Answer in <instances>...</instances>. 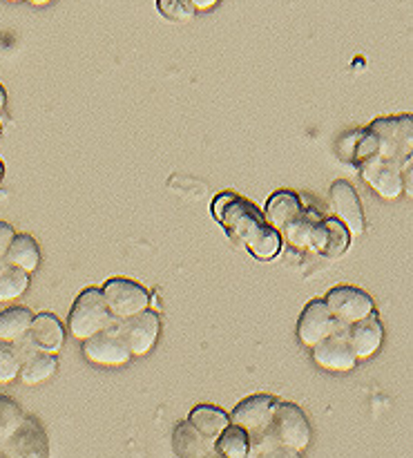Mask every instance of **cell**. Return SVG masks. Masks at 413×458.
I'll use <instances>...</instances> for the list:
<instances>
[{
  "label": "cell",
  "instance_id": "obj_12",
  "mask_svg": "<svg viewBox=\"0 0 413 458\" xmlns=\"http://www.w3.org/2000/svg\"><path fill=\"white\" fill-rule=\"evenodd\" d=\"M311 356L317 367H322L326 371H340V374H347V371L356 369L358 365L356 353H353L351 344H349L347 329L335 331L333 335L317 343L311 349Z\"/></svg>",
  "mask_w": 413,
  "mask_h": 458
},
{
  "label": "cell",
  "instance_id": "obj_35",
  "mask_svg": "<svg viewBox=\"0 0 413 458\" xmlns=\"http://www.w3.org/2000/svg\"><path fill=\"white\" fill-rule=\"evenodd\" d=\"M3 173H4V168H3V161H0V179H3Z\"/></svg>",
  "mask_w": 413,
  "mask_h": 458
},
{
  "label": "cell",
  "instance_id": "obj_21",
  "mask_svg": "<svg viewBox=\"0 0 413 458\" xmlns=\"http://www.w3.org/2000/svg\"><path fill=\"white\" fill-rule=\"evenodd\" d=\"M58 369V356L47 352H34L30 358H25L18 371V378L22 385H38L43 380L52 378Z\"/></svg>",
  "mask_w": 413,
  "mask_h": 458
},
{
  "label": "cell",
  "instance_id": "obj_6",
  "mask_svg": "<svg viewBox=\"0 0 413 458\" xmlns=\"http://www.w3.org/2000/svg\"><path fill=\"white\" fill-rule=\"evenodd\" d=\"M324 304L329 307L331 316L338 320L340 327H351L358 320H365L367 316L375 311L374 300L369 293L351 284H338L326 293Z\"/></svg>",
  "mask_w": 413,
  "mask_h": 458
},
{
  "label": "cell",
  "instance_id": "obj_11",
  "mask_svg": "<svg viewBox=\"0 0 413 458\" xmlns=\"http://www.w3.org/2000/svg\"><path fill=\"white\" fill-rule=\"evenodd\" d=\"M362 177L384 199H398L405 192V173L383 157H369L358 164Z\"/></svg>",
  "mask_w": 413,
  "mask_h": 458
},
{
  "label": "cell",
  "instance_id": "obj_24",
  "mask_svg": "<svg viewBox=\"0 0 413 458\" xmlns=\"http://www.w3.org/2000/svg\"><path fill=\"white\" fill-rule=\"evenodd\" d=\"M30 286V273L12 264H0V302H12L18 300Z\"/></svg>",
  "mask_w": 413,
  "mask_h": 458
},
{
  "label": "cell",
  "instance_id": "obj_15",
  "mask_svg": "<svg viewBox=\"0 0 413 458\" xmlns=\"http://www.w3.org/2000/svg\"><path fill=\"white\" fill-rule=\"evenodd\" d=\"M264 217H266V222L271 224L277 233L289 235V233L307 217V213H304L302 201H299V197L295 195V192L277 191L275 195L268 199Z\"/></svg>",
  "mask_w": 413,
  "mask_h": 458
},
{
  "label": "cell",
  "instance_id": "obj_17",
  "mask_svg": "<svg viewBox=\"0 0 413 458\" xmlns=\"http://www.w3.org/2000/svg\"><path fill=\"white\" fill-rule=\"evenodd\" d=\"M30 340L38 352L58 353L63 343H65V331H63L61 320L54 313H38L34 316L30 327Z\"/></svg>",
  "mask_w": 413,
  "mask_h": 458
},
{
  "label": "cell",
  "instance_id": "obj_16",
  "mask_svg": "<svg viewBox=\"0 0 413 458\" xmlns=\"http://www.w3.org/2000/svg\"><path fill=\"white\" fill-rule=\"evenodd\" d=\"M347 338L358 360H365V358L374 356V353L383 347L384 338V329L378 313L374 311L371 316H367L365 320H358L356 325L347 327Z\"/></svg>",
  "mask_w": 413,
  "mask_h": 458
},
{
  "label": "cell",
  "instance_id": "obj_10",
  "mask_svg": "<svg viewBox=\"0 0 413 458\" xmlns=\"http://www.w3.org/2000/svg\"><path fill=\"white\" fill-rule=\"evenodd\" d=\"M340 329H344V327H340L338 320L331 316L324 300H311L298 320V338L308 349H313L317 343H322Z\"/></svg>",
  "mask_w": 413,
  "mask_h": 458
},
{
  "label": "cell",
  "instance_id": "obj_31",
  "mask_svg": "<svg viewBox=\"0 0 413 458\" xmlns=\"http://www.w3.org/2000/svg\"><path fill=\"white\" fill-rule=\"evenodd\" d=\"M195 9H213L219 0H190Z\"/></svg>",
  "mask_w": 413,
  "mask_h": 458
},
{
  "label": "cell",
  "instance_id": "obj_20",
  "mask_svg": "<svg viewBox=\"0 0 413 458\" xmlns=\"http://www.w3.org/2000/svg\"><path fill=\"white\" fill-rule=\"evenodd\" d=\"M173 450L177 458H201L213 450V443L201 437L188 420H181L173 432Z\"/></svg>",
  "mask_w": 413,
  "mask_h": 458
},
{
  "label": "cell",
  "instance_id": "obj_34",
  "mask_svg": "<svg viewBox=\"0 0 413 458\" xmlns=\"http://www.w3.org/2000/svg\"><path fill=\"white\" fill-rule=\"evenodd\" d=\"M31 4H47V3H52V0H30Z\"/></svg>",
  "mask_w": 413,
  "mask_h": 458
},
{
  "label": "cell",
  "instance_id": "obj_30",
  "mask_svg": "<svg viewBox=\"0 0 413 458\" xmlns=\"http://www.w3.org/2000/svg\"><path fill=\"white\" fill-rule=\"evenodd\" d=\"M257 458H302V456H299V452L291 450V447L273 445V447H268L266 452H262Z\"/></svg>",
  "mask_w": 413,
  "mask_h": 458
},
{
  "label": "cell",
  "instance_id": "obj_37",
  "mask_svg": "<svg viewBox=\"0 0 413 458\" xmlns=\"http://www.w3.org/2000/svg\"><path fill=\"white\" fill-rule=\"evenodd\" d=\"M0 264H3V259H0Z\"/></svg>",
  "mask_w": 413,
  "mask_h": 458
},
{
  "label": "cell",
  "instance_id": "obj_22",
  "mask_svg": "<svg viewBox=\"0 0 413 458\" xmlns=\"http://www.w3.org/2000/svg\"><path fill=\"white\" fill-rule=\"evenodd\" d=\"M34 313L27 307H7L0 311V340L3 343H16L30 334Z\"/></svg>",
  "mask_w": 413,
  "mask_h": 458
},
{
  "label": "cell",
  "instance_id": "obj_14",
  "mask_svg": "<svg viewBox=\"0 0 413 458\" xmlns=\"http://www.w3.org/2000/svg\"><path fill=\"white\" fill-rule=\"evenodd\" d=\"M331 208H333L338 222H342L347 226V231L356 233V235H362L365 233V210H362L360 197H358L356 188L351 186L344 179H338V182L331 183L329 191Z\"/></svg>",
  "mask_w": 413,
  "mask_h": 458
},
{
  "label": "cell",
  "instance_id": "obj_7",
  "mask_svg": "<svg viewBox=\"0 0 413 458\" xmlns=\"http://www.w3.org/2000/svg\"><path fill=\"white\" fill-rule=\"evenodd\" d=\"M114 327L121 338H123V343L128 344L132 358L150 353L161 334L159 313L152 311V309H146V311L137 313V316L128 318V320L116 322Z\"/></svg>",
  "mask_w": 413,
  "mask_h": 458
},
{
  "label": "cell",
  "instance_id": "obj_13",
  "mask_svg": "<svg viewBox=\"0 0 413 458\" xmlns=\"http://www.w3.org/2000/svg\"><path fill=\"white\" fill-rule=\"evenodd\" d=\"M277 403L280 401L268 396V394H255V396H249L241 403H237V407L228 419H231V425H237V428L246 429L249 434L264 432L266 428H271V419Z\"/></svg>",
  "mask_w": 413,
  "mask_h": 458
},
{
  "label": "cell",
  "instance_id": "obj_8",
  "mask_svg": "<svg viewBox=\"0 0 413 458\" xmlns=\"http://www.w3.org/2000/svg\"><path fill=\"white\" fill-rule=\"evenodd\" d=\"M9 458H49V438L34 416H25L16 432L0 445Z\"/></svg>",
  "mask_w": 413,
  "mask_h": 458
},
{
  "label": "cell",
  "instance_id": "obj_36",
  "mask_svg": "<svg viewBox=\"0 0 413 458\" xmlns=\"http://www.w3.org/2000/svg\"><path fill=\"white\" fill-rule=\"evenodd\" d=\"M0 458H9L7 454H3V452H0Z\"/></svg>",
  "mask_w": 413,
  "mask_h": 458
},
{
  "label": "cell",
  "instance_id": "obj_5",
  "mask_svg": "<svg viewBox=\"0 0 413 458\" xmlns=\"http://www.w3.org/2000/svg\"><path fill=\"white\" fill-rule=\"evenodd\" d=\"M271 432L282 447L304 452L311 445V423L293 403H277L271 419Z\"/></svg>",
  "mask_w": 413,
  "mask_h": 458
},
{
  "label": "cell",
  "instance_id": "obj_23",
  "mask_svg": "<svg viewBox=\"0 0 413 458\" xmlns=\"http://www.w3.org/2000/svg\"><path fill=\"white\" fill-rule=\"evenodd\" d=\"M349 242H351V237H349L347 226H344L342 222H338V219H322L320 253L324 255V258L335 259V258H340L342 253H347Z\"/></svg>",
  "mask_w": 413,
  "mask_h": 458
},
{
  "label": "cell",
  "instance_id": "obj_29",
  "mask_svg": "<svg viewBox=\"0 0 413 458\" xmlns=\"http://www.w3.org/2000/svg\"><path fill=\"white\" fill-rule=\"evenodd\" d=\"M13 235H16V231H13L12 224L0 222V259H3V255L7 253V249H9V244H12Z\"/></svg>",
  "mask_w": 413,
  "mask_h": 458
},
{
  "label": "cell",
  "instance_id": "obj_32",
  "mask_svg": "<svg viewBox=\"0 0 413 458\" xmlns=\"http://www.w3.org/2000/svg\"><path fill=\"white\" fill-rule=\"evenodd\" d=\"M4 106H7V92H4L3 83H0V112H3Z\"/></svg>",
  "mask_w": 413,
  "mask_h": 458
},
{
  "label": "cell",
  "instance_id": "obj_2",
  "mask_svg": "<svg viewBox=\"0 0 413 458\" xmlns=\"http://www.w3.org/2000/svg\"><path fill=\"white\" fill-rule=\"evenodd\" d=\"M367 132L371 134L375 143V157L392 161L405 173L411 164L413 150V119L411 114L402 116H384L375 119Z\"/></svg>",
  "mask_w": 413,
  "mask_h": 458
},
{
  "label": "cell",
  "instance_id": "obj_25",
  "mask_svg": "<svg viewBox=\"0 0 413 458\" xmlns=\"http://www.w3.org/2000/svg\"><path fill=\"white\" fill-rule=\"evenodd\" d=\"M215 450L222 452L226 458H246L250 447V437L246 429L237 428V425H228L217 438H215Z\"/></svg>",
  "mask_w": 413,
  "mask_h": 458
},
{
  "label": "cell",
  "instance_id": "obj_27",
  "mask_svg": "<svg viewBox=\"0 0 413 458\" xmlns=\"http://www.w3.org/2000/svg\"><path fill=\"white\" fill-rule=\"evenodd\" d=\"M21 371V356L12 343L0 340V383H12Z\"/></svg>",
  "mask_w": 413,
  "mask_h": 458
},
{
  "label": "cell",
  "instance_id": "obj_28",
  "mask_svg": "<svg viewBox=\"0 0 413 458\" xmlns=\"http://www.w3.org/2000/svg\"><path fill=\"white\" fill-rule=\"evenodd\" d=\"M161 16L170 18V21H192L197 9L192 7L190 0H156Z\"/></svg>",
  "mask_w": 413,
  "mask_h": 458
},
{
  "label": "cell",
  "instance_id": "obj_9",
  "mask_svg": "<svg viewBox=\"0 0 413 458\" xmlns=\"http://www.w3.org/2000/svg\"><path fill=\"white\" fill-rule=\"evenodd\" d=\"M83 356L98 367H123L132 360V353H130L128 344L123 343L116 327L83 340Z\"/></svg>",
  "mask_w": 413,
  "mask_h": 458
},
{
  "label": "cell",
  "instance_id": "obj_33",
  "mask_svg": "<svg viewBox=\"0 0 413 458\" xmlns=\"http://www.w3.org/2000/svg\"><path fill=\"white\" fill-rule=\"evenodd\" d=\"M201 458H226V456H223L222 452H217V450H215V445H213V450H208V452H206V454L201 456Z\"/></svg>",
  "mask_w": 413,
  "mask_h": 458
},
{
  "label": "cell",
  "instance_id": "obj_4",
  "mask_svg": "<svg viewBox=\"0 0 413 458\" xmlns=\"http://www.w3.org/2000/svg\"><path fill=\"white\" fill-rule=\"evenodd\" d=\"M107 309L116 322L128 320L137 313L150 309V291L130 277H112L101 289Z\"/></svg>",
  "mask_w": 413,
  "mask_h": 458
},
{
  "label": "cell",
  "instance_id": "obj_26",
  "mask_svg": "<svg viewBox=\"0 0 413 458\" xmlns=\"http://www.w3.org/2000/svg\"><path fill=\"white\" fill-rule=\"evenodd\" d=\"M22 419H25L22 407L18 405L13 398L0 394V445L16 432L18 425L22 423Z\"/></svg>",
  "mask_w": 413,
  "mask_h": 458
},
{
  "label": "cell",
  "instance_id": "obj_3",
  "mask_svg": "<svg viewBox=\"0 0 413 458\" xmlns=\"http://www.w3.org/2000/svg\"><path fill=\"white\" fill-rule=\"evenodd\" d=\"M67 325H70V334L83 343V340L92 338V335L101 334V331L112 329L116 320L110 313V309H107L105 300H103L101 289L89 286V289L80 291L79 298L72 304Z\"/></svg>",
  "mask_w": 413,
  "mask_h": 458
},
{
  "label": "cell",
  "instance_id": "obj_1",
  "mask_svg": "<svg viewBox=\"0 0 413 458\" xmlns=\"http://www.w3.org/2000/svg\"><path fill=\"white\" fill-rule=\"evenodd\" d=\"M215 219L226 228L228 237L237 246H244L253 258L273 259L282 249V237L271 224L266 222L262 210L253 201L222 192L213 204Z\"/></svg>",
  "mask_w": 413,
  "mask_h": 458
},
{
  "label": "cell",
  "instance_id": "obj_19",
  "mask_svg": "<svg viewBox=\"0 0 413 458\" xmlns=\"http://www.w3.org/2000/svg\"><path fill=\"white\" fill-rule=\"evenodd\" d=\"M188 423L197 429L204 438L215 443V438L231 425L226 411L217 405H197L188 416Z\"/></svg>",
  "mask_w": 413,
  "mask_h": 458
},
{
  "label": "cell",
  "instance_id": "obj_18",
  "mask_svg": "<svg viewBox=\"0 0 413 458\" xmlns=\"http://www.w3.org/2000/svg\"><path fill=\"white\" fill-rule=\"evenodd\" d=\"M3 262L22 268L25 273H34L40 264L38 242L31 235H27V233H16L7 253L3 255Z\"/></svg>",
  "mask_w": 413,
  "mask_h": 458
}]
</instances>
